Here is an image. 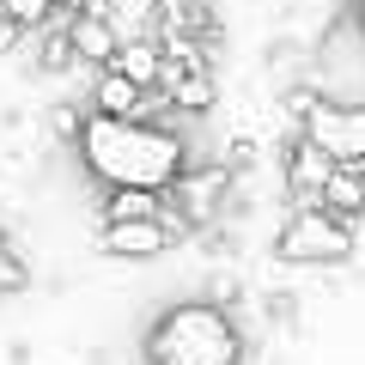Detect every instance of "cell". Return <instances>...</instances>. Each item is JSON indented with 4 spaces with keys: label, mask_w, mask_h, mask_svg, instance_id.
Returning <instances> with one entry per match:
<instances>
[{
    "label": "cell",
    "mask_w": 365,
    "mask_h": 365,
    "mask_svg": "<svg viewBox=\"0 0 365 365\" xmlns=\"http://www.w3.org/2000/svg\"><path fill=\"white\" fill-rule=\"evenodd\" d=\"M73 153L104 189H158V195H165L170 182L189 170L182 134L165 128V122H140V116H128V122L86 116Z\"/></svg>",
    "instance_id": "6da1fadb"
},
{
    "label": "cell",
    "mask_w": 365,
    "mask_h": 365,
    "mask_svg": "<svg viewBox=\"0 0 365 365\" xmlns=\"http://www.w3.org/2000/svg\"><path fill=\"white\" fill-rule=\"evenodd\" d=\"M317 207H329L335 220L359 225V213H365V170H335V177H329V189L317 195Z\"/></svg>",
    "instance_id": "7c38bea8"
},
{
    "label": "cell",
    "mask_w": 365,
    "mask_h": 365,
    "mask_svg": "<svg viewBox=\"0 0 365 365\" xmlns=\"http://www.w3.org/2000/svg\"><path fill=\"white\" fill-rule=\"evenodd\" d=\"M73 67V43H67V25L43 37V73H67Z\"/></svg>",
    "instance_id": "2e32d148"
},
{
    "label": "cell",
    "mask_w": 365,
    "mask_h": 365,
    "mask_svg": "<svg viewBox=\"0 0 365 365\" xmlns=\"http://www.w3.org/2000/svg\"><path fill=\"white\" fill-rule=\"evenodd\" d=\"M55 6H61V13H104L110 0H55Z\"/></svg>",
    "instance_id": "ffe728a7"
},
{
    "label": "cell",
    "mask_w": 365,
    "mask_h": 365,
    "mask_svg": "<svg viewBox=\"0 0 365 365\" xmlns=\"http://www.w3.org/2000/svg\"><path fill=\"white\" fill-rule=\"evenodd\" d=\"M19 43H25V31H19V25H13V19L0 13V55H13V49H19Z\"/></svg>",
    "instance_id": "d6986e66"
},
{
    "label": "cell",
    "mask_w": 365,
    "mask_h": 365,
    "mask_svg": "<svg viewBox=\"0 0 365 365\" xmlns=\"http://www.w3.org/2000/svg\"><path fill=\"white\" fill-rule=\"evenodd\" d=\"M140 353L146 365H244V329L220 299H182L153 317Z\"/></svg>",
    "instance_id": "7a4b0ae2"
},
{
    "label": "cell",
    "mask_w": 365,
    "mask_h": 365,
    "mask_svg": "<svg viewBox=\"0 0 365 365\" xmlns=\"http://www.w3.org/2000/svg\"><path fill=\"white\" fill-rule=\"evenodd\" d=\"M335 170H341V165L323 153V146H311L304 134L292 140V153H287V189H292L299 201H317V195L329 189V177H335Z\"/></svg>",
    "instance_id": "ba28073f"
},
{
    "label": "cell",
    "mask_w": 365,
    "mask_h": 365,
    "mask_svg": "<svg viewBox=\"0 0 365 365\" xmlns=\"http://www.w3.org/2000/svg\"><path fill=\"white\" fill-rule=\"evenodd\" d=\"M67 43H73V61L98 67V73H104V67H116V49H122L110 13H73V19H67Z\"/></svg>",
    "instance_id": "52a82bcc"
},
{
    "label": "cell",
    "mask_w": 365,
    "mask_h": 365,
    "mask_svg": "<svg viewBox=\"0 0 365 365\" xmlns=\"http://www.w3.org/2000/svg\"><path fill=\"white\" fill-rule=\"evenodd\" d=\"M165 195L158 189H110L104 195V225H122V220H165Z\"/></svg>",
    "instance_id": "4fadbf2b"
},
{
    "label": "cell",
    "mask_w": 365,
    "mask_h": 365,
    "mask_svg": "<svg viewBox=\"0 0 365 365\" xmlns=\"http://www.w3.org/2000/svg\"><path fill=\"white\" fill-rule=\"evenodd\" d=\"M116 73H122V79H134L140 91H158V73H165V49H158L153 37L122 43V49H116Z\"/></svg>",
    "instance_id": "8fae6325"
},
{
    "label": "cell",
    "mask_w": 365,
    "mask_h": 365,
    "mask_svg": "<svg viewBox=\"0 0 365 365\" xmlns=\"http://www.w3.org/2000/svg\"><path fill=\"white\" fill-rule=\"evenodd\" d=\"M177 237H182L177 220H122V225H104V232H98V250L116 256V262H153V256H165Z\"/></svg>",
    "instance_id": "8992f818"
},
{
    "label": "cell",
    "mask_w": 365,
    "mask_h": 365,
    "mask_svg": "<svg viewBox=\"0 0 365 365\" xmlns=\"http://www.w3.org/2000/svg\"><path fill=\"white\" fill-rule=\"evenodd\" d=\"M79 128H86V116H79L73 104H55V134H61V140H79Z\"/></svg>",
    "instance_id": "e0dca14e"
},
{
    "label": "cell",
    "mask_w": 365,
    "mask_h": 365,
    "mask_svg": "<svg viewBox=\"0 0 365 365\" xmlns=\"http://www.w3.org/2000/svg\"><path fill=\"white\" fill-rule=\"evenodd\" d=\"M25 287H31V268H25V256H19V244L0 232V299H6V292H25Z\"/></svg>",
    "instance_id": "5bb4252c"
},
{
    "label": "cell",
    "mask_w": 365,
    "mask_h": 365,
    "mask_svg": "<svg viewBox=\"0 0 365 365\" xmlns=\"http://www.w3.org/2000/svg\"><path fill=\"white\" fill-rule=\"evenodd\" d=\"M158 98H165L170 110H182V116H207L213 98H220V86H213V73H182V67L165 61V73H158Z\"/></svg>",
    "instance_id": "9c48e42d"
},
{
    "label": "cell",
    "mask_w": 365,
    "mask_h": 365,
    "mask_svg": "<svg viewBox=\"0 0 365 365\" xmlns=\"http://www.w3.org/2000/svg\"><path fill=\"white\" fill-rule=\"evenodd\" d=\"M353 25H359V37H365V0H353Z\"/></svg>",
    "instance_id": "44dd1931"
},
{
    "label": "cell",
    "mask_w": 365,
    "mask_h": 365,
    "mask_svg": "<svg viewBox=\"0 0 365 365\" xmlns=\"http://www.w3.org/2000/svg\"><path fill=\"white\" fill-rule=\"evenodd\" d=\"M225 165H232V170L256 165V146H250V140H232V146H225Z\"/></svg>",
    "instance_id": "ac0fdd59"
},
{
    "label": "cell",
    "mask_w": 365,
    "mask_h": 365,
    "mask_svg": "<svg viewBox=\"0 0 365 365\" xmlns=\"http://www.w3.org/2000/svg\"><path fill=\"white\" fill-rule=\"evenodd\" d=\"M140 104H146V91L134 86V79H122L116 67H104V73H98V86H91V116L128 122V116H140Z\"/></svg>",
    "instance_id": "30bf717a"
},
{
    "label": "cell",
    "mask_w": 365,
    "mask_h": 365,
    "mask_svg": "<svg viewBox=\"0 0 365 365\" xmlns=\"http://www.w3.org/2000/svg\"><path fill=\"white\" fill-rule=\"evenodd\" d=\"M170 195H177L182 225H207L213 213L225 207V195H232V165H225V158H201V165H189L170 182Z\"/></svg>",
    "instance_id": "5b68a950"
},
{
    "label": "cell",
    "mask_w": 365,
    "mask_h": 365,
    "mask_svg": "<svg viewBox=\"0 0 365 365\" xmlns=\"http://www.w3.org/2000/svg\"><path fill=\"white\" fill-rule=\"evenodd\" d=\"M304 140L323 146L341 170H365V98H317L304 116Z\"/></svg>",
    "instance_id": "277c9868"
},
{
    "label": "cell",
    "mask_w": 365,
    "mask_h": 365,
    "mask_svg": "<svg viewBox=\"0 0 365 365\" xmlns=\"http://www.w3.org/2000/svg\"><path fill=\"white\" fill-rule=\"evenodd\" d=\"M274 256L292 262V268H335V262L353 256V225L335 220L329 207H317V201H304V207L287 213V225L274 232Z\"/></svg>",
    "instance_id": "3957f363"
},
{
    "label": "cell",
    "mask_w": 365,
    "mask_h": 365,
    "mask_svg": "<svg viewBox=\"0 0 365 365\" xmlns=\"http://www.w3.org/2000/svg\"><path fill=\"white\" fill-rule=\"evenodd\" d=\"M0 13L13 19L19 31H43L55 13H61V6H55V0H0Z\"/></svg>",
    "instance_id": "9a60e30c"
}]
</instances>
